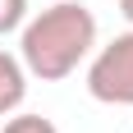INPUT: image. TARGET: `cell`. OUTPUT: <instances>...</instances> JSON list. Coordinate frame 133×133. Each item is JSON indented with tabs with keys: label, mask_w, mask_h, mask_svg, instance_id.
Returning a JSON list of instances; mask_svg holds the SVG:
<instances>
[{
	"label": "cell",
	"mask_w": 133,
	"mask_h": 133,
	"mask_svg": "<svg viewBox=\"0 0 133 133\" xmlns=\"http://www.w3.org/2000/svg\"><path fill=\"white\" fill-rule=\"evenodd\" d=\"M96 51V14L78 0H55L18 28V64L28 78L60 83Z\"/></svg>",
	"instance_id": "obj_1"
},
{
	"label": "cell",
	"mask_w": 133,
	"mask_h": 133,
	"mask_svg": "<svg viewBox=\"0 0 133 133\" xmlns=\"http://www.w3.org/2000/svg\"><path fill=\"white\" fill-rule=\"evenodd\" d=\"M87 92L101 106H133V28L106 41L87 64Z\"/></svg>",
	"instance_id": "obj_2"
},
{
	"label": "cell",
	"mask_w": 133,
	"mask_h": 133,
	"mask_svg": "<svg viewBox=\"0 0 133 133\" xmlns=\"http://www.w3.org/2000/svg\"><path fill=\"white\" fill-rule=\"evenodd\" d=\"M23 96H28V69L18 64V55L0 51V119L23 106Z\"/></svg>",
	"instance_id": "obj_3"
},
{
	"label": "cell",
	"mask_w": 133,
	"mask_h": 133,
	"mask_svg": "<svg viewBox=\"0 0 133 133\" xmlns=\"http://www.w3.org/2000/svg\"><path fill=\"white\" fill-rule=\"evenodd\" d=\"M0 133H60L46 115H5V129Z\"/></svg>",
	"instance_id": "obj_4"
},
{
	"label": "cell",
	"mask_w": 133,
	"mask_h": 133,
	"mask_svg": "<svg viewBox=\"0 0 133 133\" xmlns=\"http://www.w3.org/2000/svg\"><path fill=\"white\" fill-rule=\"evenodd\" d=\"M28 18V0H0V37L5 32H18Z\"/></svg>",
	"instance_id": "obj_5"
},
{
	"label": "cell",
	"mask_w": 133,
	"mask_h": 133,
	"mask_svg": "<svg viewBox=\"0 0 133 133\" xmlns=\"http://www.w3.org/2000/svg\"><path fill=\"white\" fill-rule=\"evenodd\" d=\"M119 14L129 18V28H133V0H119Z\"/></svg>",
	"instance_id": "obj_6"
}]
</instances>
